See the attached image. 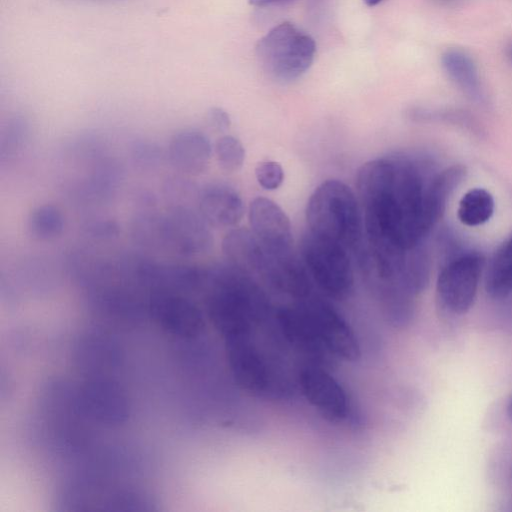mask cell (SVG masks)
I'll return each instance as SVG.
<instances>
[{"instance_id": "cell-1", "label": "cell", "mask_w": 512, "mask_h": 512, "mask_svg": "<svg viewBox=\"0 0 512 512\" xmlns=\"http://www.w3.org/2000/svg\"><path fill=\"white\" fill-rule=\"evenodd\" d=\"M423 167L394 154L364 163L357 172V197L363 217V242L398 252L410 251L441 217Z\"/></svg>"}, {"instance_id": "cell-2", "label": "cell", "mask_w": 512, "mask_h": 512, "mask_svg": "<svg viewBox=\"0 0 512 512\" xmlns=\"http://www.w3.org/2000/svg\"><path fill=\"white\" fill-rule=\"evenodd\" d=\"M309 231L357 251L364 235L363 217L353 190L344 182L329 179L311 194L306 207Z\"/></svg>"}, {"instance_id": "cell-3", "label": "cell", "mask_w": 512, "mask_h": 512, "mask_svg": "<svg viewBox=\"0 0 512 512\" xmlns=\"http://www.w3.org/2000/svg\"><path fill=\"white\" fill-rule=\"evenodd\" d=\"M140 220L141 237L177 256H201L213 246L211 226L191 207L172 206L164 214Z\"/></svg>"}, {"instance_id": "cell-4", "label": "cell", "mask_w": 512, "mask_h": 512, "mask_svg": "<svg viewBox=\"0 0 512 512\" xmlns=\"http://www.w3.org/2000/svg\"><path fill=\"white\" fill-rule=\"evenodd\" d=\"M315 52L314 39L290 22L273 27L256 45L262 69L282 83L301 77L312 65Z\"/></svg>"}, {"instance_id": "cell-5", "label": "cell", "mask_w": 512, "mask_h": 512, "mask_svg": "<svg viewBox=\"0 0 512 512\" xmlns=\"http://www.w3.org/2000/svg\"><path fill=\"white\" fill-rule=\"evenodd\" d=\"M300 250L311 278L324 293L336 300L354 301L357 288L350 250L309 230Z\"/></svg>"}, {"instance_id": "cell-6", "label": "cell", "mask_w": 512, "mask_h": 512, "mask_svg": "<svg viewBox=\"0 0 512 512\" xmlns=\"http://www.w3.org/2000/svg\"><path fill=\"white\" fill-rule=\"evenodd\" d=\"M485 259L481 253L467 252L442 267L436 281V300L451 315H463L473 306Z\"/></svg>"}, {"instance_id": "cell-7", "label": "cell", "mask_w": 512, "mask_h": 512, "mask_svg": "<svg viewBox=\"0 0 512 512\" xmlns=\"http://www.w3.org/2000/svg\"><path fill=\"white\" fill-rule=\"evenodd\" d=\"M248 218L251 231L266 250L279 256L293 253L291 223L276 202L265 197L253 199Z\"/></svg>"}, {"instance_id": "cell-8", "label": "cell", "mask_w": 512, "mask_h": 512, "mask_svg": "<svg viewBox=\"0 0 512 512\" xmlns=\"http://www.w3.org/2000/svg\"><path fill=\"white\" fill-rule=\"evenodd\" d=\"M221 248L227 263L265 283L275 254L266 250L251 230H230L224 236Z\"/></svg>"}, {"instance_id": "cell-9", "label": "cell", "mask_w": 512, "mask_h": 512, "mask_svg": "<svg viewBox=\"0 0 512 512\" xmlns=\"http://www.w3.org/2000/svg\"><path fill=\"white\" fill-rule=\"evenodd\" d=\"M197 211L211 227H233L244 215V203L233 187L213 183L199 192Z\"/></svg>"}, {"instance_id": "cell-10", "label": "cell", "mask_w": 512, "mask_h": 512, "mask_svg": "<svg viewBox=\"0 0 512 512\" xmlns=\"http://www.w3.org/2000/svg\"><path fill=\"white\" fill-rule=\"evenodd\" d=\"M168 155L177 171L199 176L209 167L212 145L205 133L195 128H187L171 137Z\"/></svg>"}, {"instance_id": "cell-11", "label": "cell", "mask_w": 512, "mask_h": 512, "mask_svg": "<svg viewBox=\"0 0 512 512\" xmlns=\"http://www.w3.org/2000/svg\"><path fill=\"white\" fill-rule=\"evenodd\" d=\"M447 76L466 94L473 98L482 96V84L474 59L458 48L447 49L441 57Z\"/></svg>"}, {"instance_id": "cell-12", "label": "cell", "mask_w": 512, "mask_h": 512, "mask_svg": "<svg viewBox=\"0 0 512 512\" xmlns=\"http://www.w3.org/2000/svg\"><path fill=\"white\" fill-rule=\"evenodd\" d=\"M485 290L493 299H503L512 293V235L498 247L489 262Z\"/></svg>"}, {"instance_id": "cell-13", "label": "cell", "mask_w": 512, "mask_h": 512, "mask_svg": "<svg viewBox=\"0 0 512 512\" xmlns=\"http://www.w3.org/2000/svg\"><path fill=\"white\" fill-rule=\"evenodd\" d=\"M64 216L52 204L35 207L27 218V231L37 241H50L58 238L64 230Z\"/></svg>"}, {"instance_id": "cell-14", "label": "cell", "mask_w": 512, "mask_h": 512, "mask_svg": "<svg viewBox=\"0 0 512 512\" xmlns=\"http://www.w3.org/2000/svg\"><path fill=\"white\" fill-rule=\"evenodd\" d=\"M494 199L487 190L473 188L459 201L458 218L467 226H478L487 222L494 212Z\"/></svg>"}, {"instance_id": "cell-15", "label": "cell", "mask_w": 512, "mask_h": 512, "mask_svg": "<svg viewBox=\"0 0 512 512\" xmlns=\"http://www.w3.org/2000/svg\"><path fill=\"white\" fill-rule=\"evenodd\" d=\"M214 153L220 168L226 172L238 171L245 160L242 142L232 135L220 136L214 144Z\"/></svg>"}, {"instance_id": "cell-16", "label": "cell", "mask_w": 512, "mask_h": 512, "mask_svg": "<svg viewBox=\"0 0 512 512\" xmlns=\"http://www.w3.org/2000/svg\"><path fill=\"white\" fill-rule=\"evenodd\" d=\"M255 176L262 188L275 190L283 183L284 170L281 164L276 161H262L255 168Z\"/></svg>"}, {"instance_id": "cell-17", "label": "cell", "mask_w": 512, "mask_h": 512, "mask_svg": "<svg viewBox=\"0 0 512 512\" xmlns=\"http://www.w3.org/2000/svg\"><path fill=\"white\" fill-rule=\"evenodd\" d=\"M206 123L215 132H225L231 126V119L224 109L212 107L206 114Z\"/></svg>"}, {"instance_id": "cell-18", "label": "cell", "mask_w": 512, "mask_h": 512, "mask_svg": "<svg viewBox=\"0 0 512 512\" xmlns=\"http://www.w3.org/2000/svg\"><path fill=\"white\" fill-rule=\"evenodd\" d=\"M286 0H248L250 5L257 6V7H264L268 5H272L275 3H279Z\"/></svg>"}, {"instance_id": "cell-19", "label": "cell", "mask_w": 512, "mask_h": 512, "mask_svg": "<svg viewBox=\"0 0 512 512\" xmlns=\"http://www.w3.org/2000/svg\"><path fill=\"white\" fill-rule=\"evenodd\" d=\"M506 412H507L508 418L512 421V395L508 400Z\"/></svg>"}, {"instance_id": "cell-20", "label": "cell", "mask_w": 512, "mask_h": 512, "mask_svg": "<svg viewBox=\"0 0 512 512\" xmlns=\"http://www.w3.org/2000/svg\"><path fill=\"white\" fill-rule=\"evenodd\" d=\"M364 3L369 6V7H373V6H376L378 5L380 2H382L383 0H363Z\"/></svg>"}, {"instance_id": "cell-21", "label": "cell", "mask_w": 512, "mask_h": 512, "mask_svg": "<svg viewBox=\"0 0 512 512\" xmlns=\"http://www.w3.org/2000/svg\"><path fill=\"white\" fill-rule=\"evenodd\" d=\"M509 58H510V60L512 62V42H511V44L509 46Z\"/></svg>"}]
</instances>
